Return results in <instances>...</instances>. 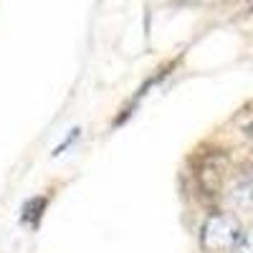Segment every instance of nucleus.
I'll return each mask as SVG.
<instances>
[{
  "instance_id": "nucleus-2",
  "label": "nucleus",
  "mask_w": 253,
  "mask_h": 253,
  "mask_svg": "<svg viewBox=\"0 0 253 253\" xmlns=\"http://www.w3.org/2000/svg\"><path fill=\"white\" fill-rule=\"evenodd\" d=\"M233 253H253V228L248 230V233L241 238V243L236 246V251Z\"/></svg>"
},
{
  "instance_id": "nucleus-1",
  "label": "nucleus",
  "mask_w": 253,
  "mask_h": 253,
  "mask_svg": "<svg viewBox=\"0 0 253 253\" xmlns=\"http://www.w3.org/2000/svg\"><path fill=\"white\" fill-rule=\"evenodd\" d=\"M241 238H243L241 223L228 213H215V215H210L203 225L200 246L208 253H230V251H236Z\"/></svg>"
}]
</instances>
